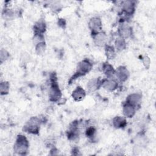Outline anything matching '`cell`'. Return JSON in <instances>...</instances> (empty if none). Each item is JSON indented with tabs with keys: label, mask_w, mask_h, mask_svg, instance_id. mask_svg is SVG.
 <instances>
[{
	"label": "cell",
	"mask_w": 156,
	"mask_h": 156,
	"mask_svg": "<svg viewBox=\"0 0 156 156\" xmlns=\"http://www.w3.org/2000/svg\"><path fill=\"white\" fill-rule=\"evenodd\" d=\"M118 86L117 82L114 80H107L103 83V87L109 91H113L116 89Z\"/></svg>",
	"instance_id": "obj_11"
},
{
	"label": "cell",
	"mask_w": 156,
	"mask_h": 156,
	"mask_svg": "<svg viewBox=\"0 0 156 156\" xmlns=\"http://www.w3.org/2000/svg\"><path fill=\"white\" fill-rule=\"evenodd\" d=\"M119 33L122 37H128L132 34V30L130 27L127 25H122L119 29Z\"/></svg>",
	"instance_id": "obj_13"
},
{
	"label": "cell",
	"mask_w": 156,
	"mask_h": 156,
	"mask_svg": "<svg viewBox=\"0 0 156 156\" xmlns=\"http://www.w3.org/2000/svg\"><path fill=\"white\" fill-rule=\"evenodd\" d=\"M53 85L51 87L50 91V98L51 100L53 101H57L61 96V92L58 88L57 84H56L54 81L53 82Z\"/></svg>",
	"instance_id": "obj_4"
},
{
	"label": "cell",
	"mask_w": 156,
	"mask_h": 156,
	"mask_svg": "<svg viewBox=\"0 0 156 156\" xmlns=\"http://www.w3.org/2000/svg\"><path fill=\"white\" fill-rule=\"evenodd\" d=\"M122 7H123L124 10L128 14L133 13L135 9L134 4L132 1H124L123 2Z\"/></svg>",
	"instance_id": "obj_9"
},
{
	"label": "cell",
	"mask_w": 156,
	"mask_h": 156,
	"mask_svg": "<svg viewBox=\"0 0 156 156\" xmlns=\"http://www.w3.org/2000/svg\"><path fill=\"white\" fill-rule=\"evenodd\" d=\"M94 129L93 128V127H90L89 128L88 130H87V136H92L93 135L94 133Z\"/></svg>",
	"instance_id": "obj_24"
},
{
	"label": "cell",
	"mask_w": 156,
	"mask_h": 156,
	"mask_svg": "<svg viewBox=\"0 0 156 156\" xmlns=\"http://www.w3.org/2000/svg\"><path fill=\"white\" fill-rule=\"evenodd\" d=\"M113 125L116 128H121L126 126V119L121 116H116L113 120Z\"/></svg>",
	"instance_id": "obj_12"
},
{
	"label": "cell",
	"mask_w": 156,
	"mask_h": 156,
	"mask_svg": "<svg viewBox=\"0 0 156 156\" xmlns=\"http://www.w3.org/2000/svg\"><path fill=\"white\" fill-rule=\"evenodd\" d=\"M140 99H141L140 94H136V93L132 94L127 98V101H128L127 103L133 105L135 104H136L140 101Z\"/></svg>",
	"instance_id": "obj_14"
},
{
	"label": "cell",
	"mask_w": 156,
	"mask_h": 156,
	"mask_svg": "<svg viewBox=\"0 0 156 156\" xmlns=\"http://www.w3.org/2000/svg\"><path fill=\"white\" fill-rule=\"evenodd\" d=\"M87 87L90 90L94 91L98 87V82L96 79H92L88 82Z\"/></svg>",
	"instance_id": "obj_17"
},
{
	"label": "cell",
	"mask_w": 156,
	"mask_h": 156,
	"mask_svg": "<svg viewBox=\"0 0 156 156\" xmlns=\"http://www.w3.org/2000/svg\"><path fill=\"white\" fill-rule=\"evenodd\" d=\"M72 96L76 101H81L85 96V92L81 87H77L73 92Z\"/></svg>",
	"instance_id": "obj_7"
},
{
	"label": "cell",
	"mask_w": 156,
	"mask_h": 156,
	"mask_svg": "<svg viewBox=\"0 0 156 156\" xmlns=\"http://www.w3.org/2000/svg\"><path fill=\"white\" fill-rule=\"evenodd\" d=\"M116 74L117 77L121 81H124L128 78L129 73L127 69L125 67L121 66L117 69Z\"/></svg>",
	"instance_id": "obj_5"
},
{
	"label": "cell",
	"mask_w": 156,
	"mask_h": 156,
	"mask_svg": "<svg viewBox=\"0 0 156 156\" xmlns=\"http://www.w3.org/2000/svg\"><path fill=\"white\" fill-rule=\"evenodd\" d=\"M35 31L37 34H40L44 31L45 29V24L43 21H38L37 23L35 24L34 27Z\"/></svg>",
	"instance_id": "obj_15"
},
{
	"label": "cell",
	"mask_w": 156,
	"mask_h": 156,
	"mask_svg": "<svg viewBox=\"0 0 156 156\" xmlns=\"http://www.w3.org/2000/svg\"><path fill=\"white\" fill-rule=\"evenodd\" d=\"M45 49V45L43 43H39L36 46V51L38 54H42Z\"/></svg>",
	"instance_id": "obj_21"
},
{
	"label": "cell",
	"mask_w": 156,
	"mask_h": 156,
	"mask_svg": "<svg viewBox=\"0 0 156 156\" xmlns=\"http://www.w3.org/2000/svg\"><path fill=\"white\" fill-rule=\"evenodd\" d=\"M123 113L128 118H131L135 114V108L132 105L127 103L124 106Z\"/></svg>",
	"instance_id": "obj_8"
},
{
	"label": "cell",
	"mask_w": 156,
	"mask_h": 156,
	"mask_svg": "<svg viewBox=\"0 0 156 156\" xmlns=\"http://www.w3.org/2000/svg\"><path fill=\"white\" fill-rule=\"evenodd\" d=\"M101 21L98 18H93L89 22V27L93 31L101 30Z\"/></svg>",
	"instance_id": "obj_6"
},
{
	"label": "cell",
	"mask_w": 156,
	"mask_h": 156,
	"mask_svg": "<svg viewBox=\"0 0 156 156\" xmlns=\"http://www.w3.org/2000/svg\"><path fill=\"white\" fill-rule=\"evenodd\" d=\"M0 90H1V93L2 94H5L8 93L9 90V84L8 82H3L1 83L0 85Z\"/></svg>",
	"instance_id": "obj_18"
},
{
	"label": "cell",
	"mask_w": 156,
	"mask_h": 156,
	"mask_svg": "<svg viewBox=\"0 0 156 156\" xmlns=\"http://www.w3.org/2000/svg\"><path fill=\"white\" fill-rule=\"evenodd\" d=\"M106 39H107V37L105 34L102 32L97 34L94 38L95 43L99 46H102L104 44H105L106 41Z\"/></svg>",
	"instance_id": "obj_10"
},
{
	"label": "cell",
	"mask_w": 156,
	"mask_h": 156,
	"mask_svg": "<svg viewBox=\"0 0 156 156\" xmlns=\"http://www.w3.org/2000/svg\"><path fill=\"white\" fill-rule=\"evenodd\" d=\"M106 55H107V57L111 59L112 58L114 57V55H115V51H114V49L112 47V46H107L106 48Z\"/></svg>",
	"instance_id": "obj_20"
},
{
	"label": "cell",
	"mask_w": 156,
	"mask_h": 156,
	"mask_svg": "<svg viewBox=\"0 0 156 156\" xmlns=\"http://www.w3.org/2000/svg\"><path fill=\"white\" fill-rule=\"evenodd\" d=\"M24 129L26 131L36 133L38 132L39 130V121L37 118H32L29 119V121L27 122L26 126H24Z\"/></svg>",
	"instance_id": "obj_2"
},
{
	"label": "cell",
	"mask_w": 156,
	"mask_h": 156,
	"mask_svg": "<svg viewBox=\"0 0 156 156\" xmlns=\"http://www.w3.org/2000/svg\"><path fill=\"white\" fill-rule=\"evenodd\" d=\"M28 148V141L23 135H18L16 143L14 146V150L20 154H25Z\"/></svg>",
	"instance_id": "obj_1"
},
{
	"label": "cell",
	"mask_w": 156,
	"mask_h": 156,
	"mask_svg": "<svg viewBox=\"0 0 156 156\" xmlns=\"http://www.w3.org/2000/svg\"><path fill=\"white\" fill-rule=\"evenodd\" d=\"M143 64L145 66L146 68H148L150 66V59L149 58V57H144L143 59Z\"/></svg>",
	"instance_id": "obj_23"
},
{
	"label": "cell",
	"mask_w": 156,
	"mask_h": 156,
	"mask_svg": "<svg viewBox=\"0 0 156 156\" xmlns=\"http://www.w3.org/2000/svg\"><path fill=\"white\" fill-rule=\"evenodd\" d=\"M91 64L87 60H83L79 63L77 67V73L79 75H82L88 73L91 69Z\"/></svg>",
	"instance_id": "obj_3"
},
{
	"label": "cell",
	"mask_w": 156,
	"mask_h": 156,
	"mask_svg": "<svg viewBox=\"0 0 156 156\" xmlns=\"http://www.w3.org/2000/svg\"><path fill=\"white\" fill-rule=\"evenodd\" d=\"M104 72L105 73V74L108 76H112V75H113V73H115L113 67L110 65L107 64V65H104Z\"/></svg>",
	"instance_id": "obj_19"
},
{
	"label": "cell",
	"mask_w": 156,
	"mask_h": 156,
	"mask_svg": "<svg viewBox=\"0 0 156 156\" xmlns=\"http://www.w3.org/2000/svg\"><path fill=\"white\" fill-rule=\"evenodd\" d=\"M9 53L4 50V49H1V52H0V59H1V62L2 63V62L5 61L6 59H7V58L9 57Z\"/></svg>",
	"instance_id": "obj_22"
},
{
	"label": "cell",
	"mask_w": 156,
	"mask_h": 156,
	"mask_svg": "<svg viewBox=\"0 0 156 156\" xmlns=\"http://www.w3.org/2000/svg\"><path fill=\"white\" fill-rule=\"evenodd\" d=\"M115 45H116V48H117L118 50L121 51L125 48L126 42L122 38H119L116 40Z\"/></svg>",
	"instance_id": "obj_16"
}]
</instances>
